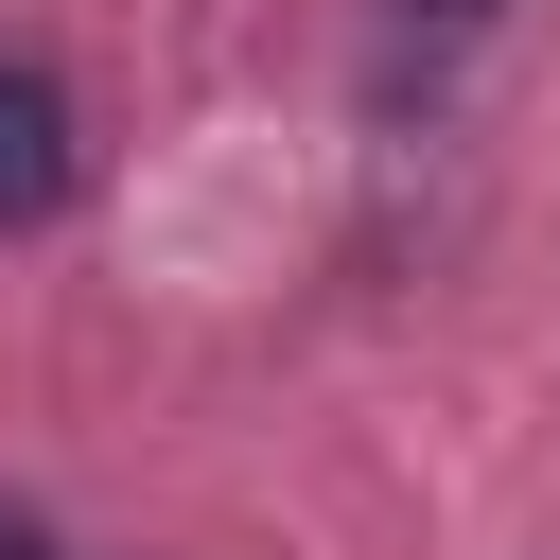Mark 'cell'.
<instances>
[{"label":"cell","mask_w":560,"mask_h":560,"mask_svg":"<svg viewBox=\"0 0 560 560\" xmlns=\"http://www.w3.org/2000/svg\"><path fill=\"white\" fill-rule=\"evenodd\" d=\"M402 18H438V35H472V18H490V0H402Z\"/></svg>","instance_id":"3957f363"},{"label":"cell","mask_w":560,"mask_h":560,"mask_svg":"<svg viewBox=\"0 0 560 560\" xmlns=\"http://www.w3.org/2000/svg\"><path fill=\"white\" fill-rule=\"evenodd\" d=\"M0 560H52V525H35V508H0Z\"/></svg>","instance_id":"7a4b0ae2"},{"label":"cell","mask_w":560,"mask_h":560,"mask_svg":"<svg viewBox=\"0 0 560 560\" xmlns=\"http://www.w3.org/2000/svg\"><path fill=\"white\" fill-rule=\"evenodd\" d=\"M70 175H88L70 88H52L35 52H0V228H52V210H70Z\"/></svg>","instance_id":"6da1fadb"}]
</instances>
